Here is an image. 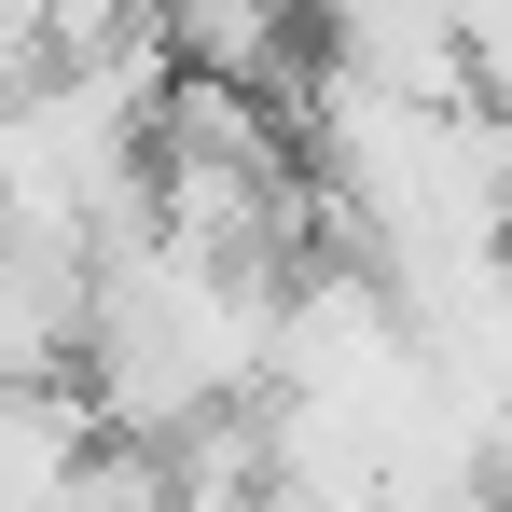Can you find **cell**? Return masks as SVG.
Returning <instances> with one entry per match:
<instances>
[{
	"label": "cell",
	"mask_w": 512,
	"mask_h": 512,
	"mask_svg": "<svg viewBox=\"0 0 512 512\" xmlns=\"http://www.w3.org/2000/svg\"><path fill=\"white\" fill-rule=\"evenodd\" d=\"M84 319H97V250L0 222V374H84Z\"/></svg>",
	"instance_id": "cell-1"
},
{
	"label": "cell",
	"mask_w": 512,
	"mask_h": 512,
	"mask_svg": "<svg viewBox=\"0 0 512 512\" xmlns=\"http://www.w3.org/2000/svg\"><path fill=\"white\" fill-rule=\"evenodd\" d=\"M0 70H14V56H0Z\"/></svg>",
	"instance_id": "cell-2"
}]
</instances>
